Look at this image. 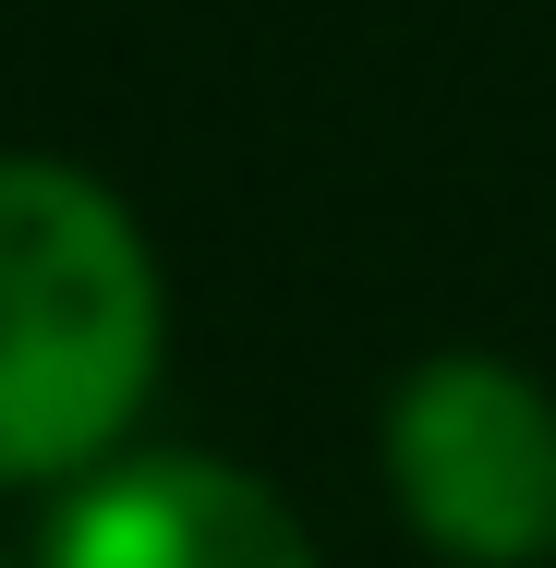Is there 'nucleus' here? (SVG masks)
<instances>
[{
    "instance_id": "1",
    "label": "nucleus",
    "mask_w": 556,
    "mask_h": 568,
    "mask_svg": "<svg viewBox=\"0 0 556 568\" xmlns=\"http://www.w3.org/2000/svg\"><path fill=\"white\" fill-rule=\"evenodd\" d=\"M170 363L158 242L98 170L0 158V496L85 484L133 448Z\"/></svg>"
},
{
    "instance_id": "2",
    "label": "nucleus",
    "mask_w": 556,
    "mask_h": 568,
    "mask_svg": "<svg viewBox=\"0 0 556 568\" xmlns=\"http://www.w3.org/2000/svg\"><path fill=\"white\" fill-rule=\"evenodd\" d=\"M387 496L447 568L556 557V399L508 351H424L387 387Z\"/></svg>"
},
{
    "instance_id": "3",
    "label": "nucleus",
    "mask_w": 556,
    "mask_h": 568,
    "mask_svg": "<svg viewBox=\"0 0 556 568\" xmlns=\"http://www.w3.org/2000/svg\"><path fill=\"white\" fill-rule=\"evenodd\" d=\"M37 568H315L303 508L219 448H121L61 484Z\"/></svg>"
}]
</instances>
